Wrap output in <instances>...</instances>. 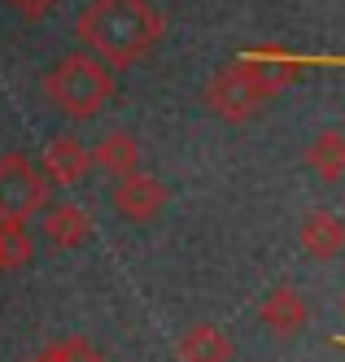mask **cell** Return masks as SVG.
<instances>
[{
	"instance_id": "9",
	"label": "cell",
	"mask_w": 345,
	"mask_h": 362,
	"mask_svg": "<svg viewBox=\"0 0 345 362\" xmlns=\"http://www.w3.org/2000/svg\"><path fill=\"white\" fill-rule=\"evenodd\" d=\"M40 231H44V240L52 249H79L92 236V218H88L84 205H70V201L44 205L40 210Z\"/></svg>"
},
{
	"instance_id": "7",
	"label": "cell",
	"mask_w": 345,
	"mask_h": 362,
	"mask_svg": "<svg viewBox=\"0 0 345 362\" xmlns=\"http://www.w3.org/2000/svg\"><path fill=\"white\" fill-rule=\"evenodd\" d=\"M258 319H262V327H267L271 336H280V341H293V336L306 327L310 310H306V301H302V293L293 288V284H276V288L262 297Z\"/></svg>"
},
{
	"instance_id": "10",
	"label": "cell",
	"mask_w": 345,
	"mask_h": 362,
	"mask_svg": "<svg viewBox=\"0 0 345 362\" xmlns=\"http://www.w3.org/2000/svg\"><path fill=\"white\" fill-rule=\"evenodd\" d=\"M92 158H88V144L79 140V136H57L48 148H44V162H40V175L48 179V184H79V179L88 175Z\"/></svg>"
},
{
	"instance_id": "13",
	"label": "cell",
	"mask_w": 345,
	"mask_h": 362,
	"mask_svg": "<svg viewBox=\"0 0 345 362\" xmlns=\"http://www.w3.org/2000/svg\"><path fill=\"white\" fill-rule=\"evenodd\" d=\"M306 166L319 175V179H341L345 175V136L341 132H319L306 144Z\"/></svg>"
},
{
	"instance_id": "16",
	"label": "cell",
	"mask_w": 345,
	"mask_h": 362,
	"mask_svg": "<svg viewBox=\"0 0 345 362\" xmlns=\"http://www.w3.org/2000/svg\"><path fill=\"white\" fill-rule=\"evenodd\" d=\"M5 5H9L22 22H44V18H48V9L57 5V0H5Z\"/></svg>"
},
{
	"instance_id": "11",
	"label": "cell",
	"mask_w": 345,
	"mask_h": 362,
	"mask_svg": "<svg viewBox=\"0 0 345 362\" xmlns=\"http://www.w3.org/2000/svg\"><path fill=\"white\" fill-rule=\"evenodd\" d=\"M88 158H92L105 175L123 179V175H136V170H140V144H136V136H131V132H105V136L88 148Z\"/></svg>"
},
{
	"instance_id": "6",
	"label": "cell",
	"mask_w": 345,
	"mask_h": 362,
	"mask_svg": "<svg viewBox=\"0 0 345 362\" xmlns=\"http://www.w3.org/2000/svg\"><path fill=\"white\" fill-rule=\"evenodd\" d=\"M110 201H114L118 218H127V223H149V218L166 205V188L157 184L153 175L136 170V175H123V179H118L114 192H110Z\"/></svg>"
},
{
	"instance_id": "14",
	"label": "cell",
	"mask_w": 345,
	"mask_h": 362,
	"mask_svg": "<svg viewBox=\"0 0 345 362\" xmlns=\"http://www.w3.org/2000/svg\"><path fill=\"white\" fill-rule=\"evenodd\" d=\"M35 253V240L31 231H26V223H13V218H0V271H18L31 262Z\"/></svg>"
},
{
	"instance_id": "5",
	"label": "cell",
	"mask_w": 345,
	"mask_h": 362,
	"mask_svg": "<svg viewBox=\"0 0 345 362\" xmlns=\"http://www.w3.org/2000/svg\"><path fill=\"white\" fill-rule=\"evenodd\" d=\"M232 66L245 74V83H249L262 100H271L276 92H284L288 83L298 79V62L288 57V53H280V48H258V53L236 57Z\"/></svg>"
},
{
	"instance_id": "12",
	"label": "cell",
	"mask_w": 345,
	"mask_h": 362,
	"mask_svg": "<svg viewBox=\"0 0 345 362\" xmlns=\"http://www.w3.org/2000/svg\"><path fill=\"white\" fill-rule=\"evenodd\" d=\"M179 362H232V341L215 323H193L175 345Z\"/></svg>"
},
{
	"instance_id": "4",
	"label": "cell",
	"mask_w": 345,
	"mask_h": 362,
	"mask_svg": "<svg viewBox=\"0 0 345 362\" xmlns=\"http://www.w3.org/2000/svg\"><path fill=\"white\" fill-rule=\"evenodd\" d=\"M205 105L215 110L219 118H227V122H245V118H254L258 114V105H267L249 83H245V74L236 70V66H223L215 79L205 83Z\"/></svg>"
},
{
	"instance_id": "15",
	"label": "cell",
	"mask_w": 345,
	"mask_h": 362,
	"mask_svg": "<svg viewBox=\"0 0 345 362\" xmlns=\"http://www.w3.org/2000/svg\"><path fill=\"white\" fill-rule=\"evenodd\" d=\"M40 362H105L88 341H79V336H74V341H62V345H52L48 354H40Z\"/></svg>"
},
{
	"instance_id": "1",
	"label": "cell",
	"mask_w": 345,
	"mask_h": 362,
	"mask_svg": "<svg viewBox=\"0 0 345 362\" xmlns=\"http://www.w3.org/2000/svg\"><path fill=\"white\" fill-rule=\"evenodd\" d=\"M162 31L166 18L153 0H92L74 22L79 44H88V53L110 70L140 66L162 44Z\"/></svg>"
},
{
	"instance_id": "2",
	"label": "cell",
	"mask_w": 345,
	"mask_h": 362,
	"mask_svg": "<svg viewBox=\"0 0 345 362\" xmlns=\"http://www.w3.org/2000/svg\"><path fill=\"white\" fill-rule=\"evenodd\" d=\"M40 88H44V100L57 114L84 122L114 96V70L105 62H96L92 53H70L44 74Z\"/></svg>"
},
{
	"instance_id": "3",
	"label": "cell",
	"mask_w": 345,
	"mask_h": 362,
	"mask_svg": "<svg viewBox=\"0 0 345 362\" xmlns=\"http://www.w3.org/2000/svg\"><path fill=\"white\" fill-rule=\"evenodd\" d=\"M48 205V179L40 175L35 162H26L22 153L0 158V218L26 223Z\"/></svg>"
},
{
	"instance_id": "8",
	"label": "cell",
	"mask_w": 345,
	"mask_h": 362,
	"mask_svg": "<svg viewBox=\"0 0 345 362\" xmlns=\"http://www.w3.org/2000/svg\"><path fill=\"white\" fill-rule=\"evenodd\" d=\"M298 245L315 257V262H332L345 253V223L332 210H306L298 223Z\"/></svg>"
}]
</instances>
